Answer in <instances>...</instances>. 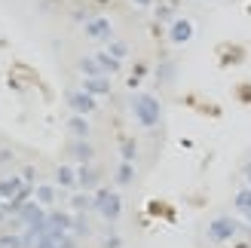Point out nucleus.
Masks as SVG:
<instances>
[{"instance_id":"1","label":"nucleus","mask_w":251,"mask_h":248,"mask_svg":"<svg viewBox=\"0 0 251 248\" xmlns=\"http://www.w3.org/2000/svg\"><path fill=\"white\" fill-rule=\"evenodd\" d=\"M132 110H135V117H138V123H141L144 129H153L159 123V117H162L159 101L153 95H135L132 98Z\"/></svg>"},{"instance_id":"2","label":"nucleus","mask_w":251,"mask_h":248,"mask_svg":"<svg viewBox=\"0 0 251 248\" xmlns=\"http://www.w3.org/2000/svg\"><path fill=\"white\" fill-rule=\"evenodd\" d=\"M92 208H95V212L101 215L104 221H117L123 202H120V196H117L114 190H95V196H92Z\"/></svg>"},{"instance_id":"3","label":"nucleus","mask_w":251,"mask_h":248,"mask_svg":"<svg viewBox=\"0 0 251 248\" xmlns=\"http://www.w3.org/2000/svg\"><path fill=\"white\" fill-rule=\"evenodd\" d=\"M236 230H239V224H236L233 218H218V221H211V227H208V239L211 242H227L236 236Z\"/></svg>"},{"instance_id":"4","label":"nucleus","mask_w":251,"mask_h":248,"mask_svg":"<svg viewBox=\"0 0 251 248\" xmlns=\"http://www.w3.org/2000/svg\"><path fill=\"white\" fill-rule=\"evenodd\" d=\"M16 221H22L25 227H34V224H40V221H46V212H43V205L37 202V199H28L16 212Z\"/></svg>"},{"instance_id":"5","label":"nucleus","mask_w":251,"mask_h":248,"mask_svg":"<svg viewBox=\"0 0 251 248\" xmlns=\"http://www.w3.org/2000/svg\"><path fill=\"white\" fill-rule=\"evenodd\" d=\"M68 104H71V110H74V114H86V117H89L92 114V110H95V95H89V92H74L71 98H68Z\"/></svg>"},{"instance_id":"6","label":"nucleus","mask_w":251,"mask_h":248,"mask_svg":"<svg viewBox=\"0 0 251 248\" xmlns=\"http://www.w3.org/2000/svg\"><path fill=\"white\" fill-rule=\"evenodd\" d=\"M86 34H89L92 40H107V37L114 34V25H110L107 19H89V25H86Z\"/></svg>"},{"instance_id":"7","label":"nucleus","mask_w":251,"mask_h":248,"mask_svg":"<svg viewBox=\"0 0 251 248\" xmlns=\"http://www.w3.org/2000/svg\"><path fill=\"white\" fill-rule=\"evenodd\" d=\"M169 37H172L175 43H187V40L193 37V22H190V19H178V22H172Z\"/></svg>"},{"instance_id":"8","label":"nucleus","mask_w":251,"mask_h":248,"mask_svg":"<svg viewBox=\"0 0 251 248\" xmlns=\"http://www.w3.org/2000/svg\"><path fill=\"white\" fill-rule=\"evenodd\" d=\"M83 89L89 92V95H107L110 92V83H107L104 74H101V77H86L83 80Z\"/></svg>"},{"instance_id":"9","label":"nucleus","mask_w":251,"mask_h":248,"mask_svg":"<svg viewBox=\"0 0 251 248\" xmlns=\"http://www.w3.org/2000/svg\"><path fill=\"white\" fill-rule=\"evenodd\" d=\"M46 221H49V230H58V233H68V230L74 227V218L65 215V212H52V215H46Z\"/></svg>"},{"instance_id":"10","label":"nucleus","mask_w":251,"mask_h":248,"mask_svg":"<svg viewBox=\"0 0 251 248\" xmlns=\"http://www.w3.org/2000/svg\"><path fill=\"white\" fill-rule=\"evenodd\" d=\"M22 187H25V178H16V175L3 178V181H0V196H3V199H12Z\"/></svg>"},{"instance_id":"11","label":"nucleus","mask_w":251,"mask_h":248,"mask_svg":"<svg viewBox=\"0 0 251 248\" xmlns=\"http://www.w3.org/2000/svg\"><path fill=\"white\" fill-rule=\"evenodd\" d=\"M68 129L77 135V138H89V123H86V114H74L68 120Z\"/></svg>"},{"instance_id":"12","label":"nucleus","mask_w":251,"mask_h":248,"mask_svg":"<svg viewBox=\"0 0 251 248\" xmlns=\"http://www.w3.org/2000/svg\"><path fill=\"white\" fill-rule=\"evenodd\" d=\"M98 169H89V166H83L80 172H77V181L83 184V187H89V190H98Z\"/></svg>"},{"instance_id":"13","label":"nucleus","mask_w":251,"mask_h":248,"mask_svg":"<svg viewBox=\"0 0 251 248\" xmlns=\"http://www.w3.org/2000/svg\"><path fill=\"white\" fill-rule=\"evenodd\" d=\"M95 61L101 65L104 74H117V71H120V58H117V55H110V52H98Z\"/></svg>"},{"instance_id":"14","label":"nucleus","mask_w":251,"mask_h":248,"mask_svg":"<svg viewBox=\"0 0 251 248\" xmlns=\"http://www.w3.org/2000/svg\"><path fill=\"white\" fill-rule=\"evenodd\" d=\"M55 181L61 184V187H74V184H80V181H77V172H74L71 166H61V169L55 172Z\"/></svg>"},{"instance_id":"15","label":"nucleus","mask_w":251,"mask_h":248,"mask_svg":"<svg viewBox=\"0 0 251 248\" xmlns=\"http://www.w3.org/2000/svg\"><path fill=\"white\" fill-rule=\"evenodd\" d=\"M80 71L86 74V77H101V65H98V61H95V55L92 58H80Z\"/></svg>"},{"instance_id":"16","label":"nucleus","mask_w":251,"mask_h":248,"mask_svg":"<svg viewBox=\"0 0 251 248\" xmlns=\"http://www.w3.org/2000/svg\"><path fill=\"white\" fill-rule=\"evenodd\" d=\"M71 153H74V156H77V159H80V163H89V156H92V147H89V144H86V141L80 138L77 144H74V147H71Z\"/></svg>"},{"instance_id":"17","label":"nucleus","mask_w":251,"mask_h":248,"mask_svg":"<svg viewBox=\"0 0 251 248\" xmlns=\"http://www.w3.org/2000/svg\"><path fill=\"white\" fill-rule=\"evenodd\" d=\"M34 196H37V202H40V205H49V202L55 199V190L49 187V184H40V187L34 190Z\"/></svg>"},{"instance_id":"18","label":"nucleus","mask_w":251,"mask_h":248,"mask_svg":"<svg viewBox=\"0 0 251 248\" xmlns=\"http://www.w3.org/2000/svg\"><path fill=\"white\" fill-rule=\"evenodd\" d=\"M236 208H239V212H251V187H245V190H239L236 193Z\"/></svg>"},{"instance_id":"19","label":"nucleus","mask_w":251,"mask_h":248,"mask_svg":"<svg viewBox=\"0 0 251 248\" xmlns=\"http://www.w3.org/2000/svg\"><path fill=\"white\" fill-rule=\"evenodd\" d=\"M0 245L3 248H25L28 242H25V236H0Z\"/></svg>"},{"instance_id":"20","label":"nucleus","mask_w":251,"mask_h":248,"mask_svg":"<svg viewBox=\"0 0 251 248\" xmlns=\"http://www.w3.org/2000/svg\"><path fill=\"white\" fill-rule=\"evenodd\" d=\"M117 181L120 184H129L132 181V163H126V159H123V166L117 169Z\"/></svg>"},{"instance_id":"21","label":"nucleus","mask_w":251,"mask_h":248,"mask_svg":"<svg viewBox=\"0 0 251 248\" xmlns=\"http://www.w3.org/2000/svg\"><path fill=\"white\" fill-rule=\"evenodd\" d=\"M107 52H110V55H117V58H123L126 52H129V46H126V43H120V40H114V43L107 46Z\"/></svg>"},{"instance_id":"22","label":"nucleus","mask_w":251,"mask_h":248,"mask_svg":"<svg viewBox=\"0 0 251 248\" xmlns=\"http://www.w3.org/2000/svg\"><path fill=\"white\" fill-rule=\"evenodd\" d=\"M135 153H138L135 141H126V144H123V159H126V163H132V159H135Z\"/></svg>"},{"instance_id":"23","label":"nucleus","mask_w":251,"mask_h":248,"mask_svg":"<svg viewBox=\"0 0 251 248\" xmlns=\"http://www.w3.org/2000/svg\"><path fill=\"white\" fill-rule=\"evenodd\" d=\"M55 248H77V239H74L71 233H61V236H58V245H55Z\"/></svg>"},{"instance_id":"24","label":"nucleus","mask_w":251,"mask_h":248,"mask_svg":"<svg viewBox=\"0 0 251 248\" xmlns=\"http://www.w3.org/2000/svg\"><path fill=\"white\" fill-rule=\"evenodd\" d=\"M92 202L86 199V196H74V208H89Z\"/></svg>"},{"instance_id":"25","label":"nucleus","mask_w":251,"mask_h":248,"mask_svg":"<svg viewBox=\"0 0 251 248\" xmlns=\"http://www.w3.org/2000/svg\"><path fill=\"white\" fill-rule=\"evenodd\" d=\"M120 245H123V242H120V236H107L101 248H120Z\"/></svg>"},{"instance_id":"26","label":"nucleus","mask_w":251,"mask_h":248,"mask_svg":"<svg viewBox=\"0 0 251 248\" xmlns=\"http://www.w3.org/2000/svg\"><path fill=\"white\" fill-rule=\"evenodd\" d=\"M245 181H248V187H251V163L245 166Z\"/></svg>"},{"instance_id":"27","label":"nucleus","mask_w":251,"mask_h":248,"mask_svg":"<svg viewBox=\"0 0 251 248\" xmlns=\"http://www.w3.org/2000/svg\"><path fill=\"white\" fill-rule=\"evenodd\" d=\"M153 0H135V6H150Z\"/></svg>"},{"instance_id":"28","label":"nucleus","mask_w":251,"mask_h":248,"mask_svg":"<svg viewBox=\"0 0 251 248\" xmlns=\"http://www.w3.org/2000/svg\"><path fill=\"white\" fill-rule=\"evenodd\" d=\"M0 221H3V208H0Z\"/></svg>"},{"instance_id":"29","label":"nucleus","mask_w":251,"mask_h":248,"mask_svg":"<svg viewBox=\"0 0 251 248\" xmlns=\"http://www.w3.org/2000/svg\"><path fill=\"white\" fill-rule=\"evenodd\" d=\"M245 218H248V221H251V212H248V215H245Z\"/></svg>"},{"instance_id":"30","label":"nucleus","mask_w":251,"mask_h":248,"mask_svg":"<svg viewBox=\"0 0 251 248\" xmlns=\"http://www.w3.org/2000/svg\"><path fill=\"white\" fill-rule=\"evenodd\" d=\"M0 202H3V196H0Z\"/></svg>"},{"instance_id":"31","label":"nucleus","mask_w":251,"mask_h":248,"mask_svg":"<svg viewBox=\"0 0 251 248\" xmlns=\"http://www.w3.org/2000/svg\"><path fill=\"white\" fill-rule=\"evenodd\" d=\"M0 248H3V245H0Z\"/></svg>"}]
</instances>
